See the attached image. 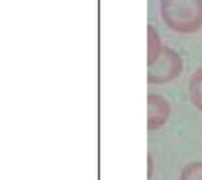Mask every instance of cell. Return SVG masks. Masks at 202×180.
Returning <instances> with one entry per match:
<instances>
[{
    "label": "cell",
    "instance_id": "obj_1",
    "mask_svg": "<svg viewBox=\"0 0 202 180\" xmlns=\"http://www.w3.org/2000/svg\"><path fill=\"white\" fill-rule=\"evenodd\" d=\"M161 15L176 33L190 34L202 27V0H161Z\"/></svg>",
    "mask_w": 202,
    "mask_h": 180
},
{
    "label": "cell",
    "instance_id": "obj_2",
    "mask_svg": "<svg viewBox=\"0 0 202 180\" xmlns=\"http://www.w3.org/2000/svg\"><path fill=\"white\" fill-rule=\"evenodd\" d=\"M182 71V60L176 52L169 48L161 51L149 60V83L164 84L174 80Z\"/></svg>",
    "mask_w": 202,
    "mask_h": 180
},
{
    "label": "cell",
    "instance_id": "obj_3",
    "mask_svg": "<svg viewBox=\"0 0 202 180\" xmlns=\"http://www.w3.org/2000/svg\"><path fill=\"white\" fill-rule=\"evenodd\" d=\"M170 114V106L168 101L157 94H149L148 96V128L154 131L164 125Z\"/></svg>",
    "mask_w": 202,
    "mask_h": 180
},
{
    "label": "cell",
    "instance_id": "obj_4",
    "mask_svg": "<svg viewBox=\"0 0 202 180\" xmlns=\"http://www.w3.org/2000/svg\"><path fill=\"white\" fill-rule=\"evenodd\" d=\"M188 93L193 105L202 112V66L193 74L188 84Z\"/></svg>",
    "mask_w": 202,
    "mask_h": 180
},
{
    "label": "cell",
    "instance_id": "obj_5",
    "mask_svg": "<svg viewBox=\"0 0 202 180\" xmlns=\"http://www.w3.org/2000/svg\"><path fill=\"white\" fill-rule=\"evenodd\" d=\"M180 180H202V161L188 164L182 170Z\"/></svg>",
    "mask_w": 202,
    "mask_h": 180
}]
</instances>
